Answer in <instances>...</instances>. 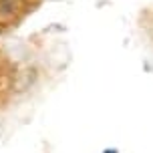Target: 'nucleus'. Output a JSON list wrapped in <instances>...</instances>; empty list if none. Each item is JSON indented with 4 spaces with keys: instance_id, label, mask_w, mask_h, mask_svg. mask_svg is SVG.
Listing matches in <instances>:
<instances>
[{
    "instance_id": "nucleus-1",
    "label": "nucleus",
    "mask_w": 153,
    "mask_h": 153,
    "mask_svg": "<svg viewBox=\"0 0 153 153\" xmlns=\"http://www.w3.org/2000/svg\"><path fill=\"white\" fill-rule=\"evenodd\" d=\"M105 153H117V151H115V149H113V151H105Z\"/></svg>"
}]
</instances>
